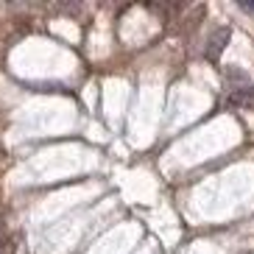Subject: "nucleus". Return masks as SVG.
I'll list each match as a JSON object with an SVG mask.
<instances>
[{
  "label": "nucleus",
  "instance_id": "1",
  "mask_svg": "<svg viewBox=\"0 0 254 254\" xmlns=\"http://www.w3.org/2000/svg\"><path fill=\"white\" fill-rule=\"evenodd\" d=\"M229 37H232V31H229V28H218L215 34L209 37L204 56H207L209 62H218V59H221V53H224V48H226V42H229Z\"/></svg>",
  "mask_w": 254,
  "mask_h": 254
},
{
  "label": "nucleus",
  "instance_id": "2",
  "mask_svg": "<svg viewBox=\"0 0 254 254\" xmlns=\"http://www.w3.org/2000/svg\"><path fill=\"white\" fill-rule=\"evenodd\" d=\"M226 78H229V81H238V84H243V87H246L249 84V75L246 73H240V70H226Z\"/></svg>",
  "mask_w": 254,
  "mask_h": 254
},
{
  "label": "nucleus",
  "instance_id": "3",
  "mask_svg": "<svg viewBox=\"0 0 254 254\" xmlns=\"http://www.w3.org/2000/svg\"><path fill=\"white\" fill-rule=\"evenodd\" d=\"M0 254H14V240L6 238L3 243H0Z\"/></svg>",
  "mask_w": 254,
  "mask_h": 254
},
{
  "label": "nucleus",
  "instance_id": "4",
  "mask_svg": "<svg viewBox=\"0 0 254 254\" xmlns=\"http://www.w3.org/2000/svg\"><path fill=\"white\" fill-rule=\"evenodd\" d=\"M3 240H6V221L0 218V243H3Z\"/></svg>",
  "mask_w": 254,
  "mask_h": 254
},
{
  "label": "nucleus",
  "instance_id": "5",
  "mask_svg": "<svg viewBox=\"0 0 254 254\" xmlns=\"http://www.w3.org/2000/svg\"><path fill=\"white\" fill-rule=\"evenodd\" d=\"M240 8H243V11H249V14H254V3H240Z\"/></svg>",
  "mask_w": 254,
  "mask_h": 254
},
{
  "label": "nucleus",
  "instance_id": "6",
  "mask_svg": "<svg viewBox=\"0 0 254 254\" xmlns=\"http://www.w3.org/2000/svg\"><path fill=\"white\" fill-rule=\"evenodd\" d=\"M0 157H3V154H0Z\"/></svg>",
  "mask_w": 254,
  "mask_h": 254
}]
</instances>
